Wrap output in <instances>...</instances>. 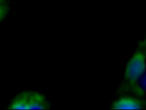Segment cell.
<instances>
[{"label": "cell", "mask_w": 146, "mask_h": 110, "mask_svg": "<svg viewBox=\"0 0 146 110\" xmlns=\"http://www.w3.org/2000/svg\"><path fill=\"white\" fill-rule=\"evenodd\" d=\"M141 45H145V46H146V40H145V41H144V42H143V43H142V44H141Z\"/></svg>", "instance_id": "52a82bcc"}, {"label": "cell", "mask_w": 146, "mask_h": 110, "mask_svg": "<svg viewBox=\"0 0 146 110\" xmlns=\"http://www.w3.org/2000/svg\"><path fill=\"white\" fill-rule=\"evenodd\" d=\"M142 46V45H141ZM146 69V50L138 49L129 60L125 69L124 86L127 89H132L138 94L140 93L137 82L140 78L145 74Z\"/></svg>", "instance_id": "6da1fadb"}, {"label": "cell", "mask_w": 146, "mask_h": 110, "mask_svg": "<svg viewBox=\"0 0 146 110\" xmlns=\"http://www.w3.org/2000/svg\"><path fill=\"white\" fill-rule=\"evenodd\" d=\"M146 105V101L141 99L133 97H122L113 103L114 109H140Z\"/></svg>", "instance_id": "3957f363"}, {"label": "cell", "mask_w": 146, "mask_h": 110, "mask_svg": "<svg viewBox=\"0 0 146 110\" xmlns=\"http://www.w3.org/2000/svg\"><path fill=\"white\" fill-rule=\"evenodd\" d=\"M46 97L36 91H25L19 93L9 106L11 109H41L50 108Z\"/></svg>", "instance_id": "7a4b0ae2"}, {"label": "cell", "mask_w": 146, "mask_h": 110, "mask_svg": "<svg viewBox=\"0 0 146 110\" xmlns=\"http://www.w3.org/2000/svg\"><path fill=\"white\" fill-rule=\"evenodd\" d=\"M5 1V0H0V5L4 4Z\"/></svg>", "instance_id": "8992f818"}, {"label": "cell", "mask_w": 146, "mask_h": 110, "mask_svg": "<svg viewBox=\"0 0 146 110\" xmlns=\"http://www.w3.org/2000/svg\"><path fill=\"white\" fill-rule=\"evenodd\" d=\"M9 8L5 3L0 5V22L4 19V18L7 16L8 13Z\"/></svg>", "instance_id": "277c9868"}, {"label": "cell", "mask_w": 146, "mask_h": 110, "mask_svg": "<svg viewBox=\"0 0 146 110\" xmlns=\"http://www.w3.org/2000/svg\"><path fill=\"white\" fill-rule=\"evenodd\" d=\"M139 80H141V87H139V89L140 93L143 94L146 91V74H144Z\"/></svg>", "instance_id": "5b68a950"}]
</instances>
